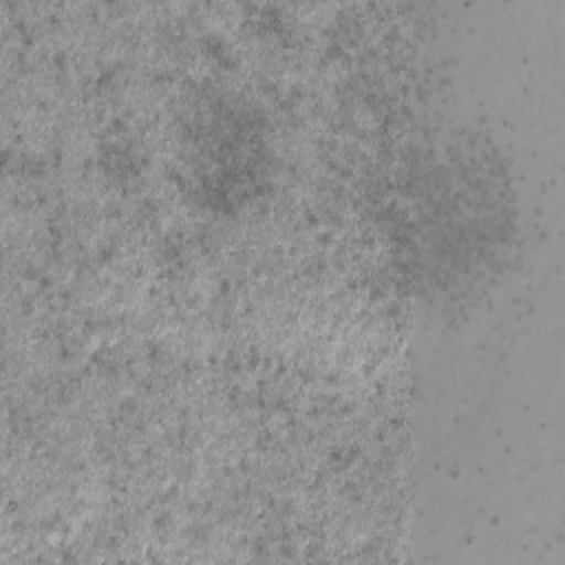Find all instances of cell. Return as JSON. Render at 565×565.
Returning a JSON list of instances; mask_svg holds the SVG:
<instances>
[{
	"instance_id": "obj_1",
	"label": "cell",
	"mask_w": 565,
	"mask_h": 565,
	"mask_svg": "<svg viewBox=\"0 0 565 565\" xmlns=\"http://www.w3.org/2000/svg\"><path fill=\"white\" fill-rule=\"evenodd\" d=\"M433 196H424L411 214L415 216V225L411 230L415 243L411 249L417 254L437 252L441 243H448L444 260H448V274H455L452 282L459 285L463 276H470L475 269L479 274L486 267V258H497L494 247V221L503 216L494 212L492 192L477 203L472 194L481 188H472L468 179L463 183H455L457 174L446 177V168H435L433 174ZM446 274V276H448Z\"/></svg>"
}]
</instances>
